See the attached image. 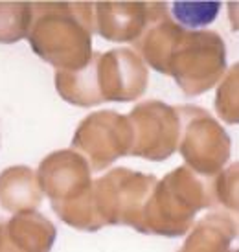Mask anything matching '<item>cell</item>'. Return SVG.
<instances>
[{"label":"cell","instance_id":"21","mask_svg":"<svg viewBox=\"0 0 239 252\" xmlns=\"http://www.w3.org/2000/svg\"><path fill=\"white\" fill-rule=\"evenodd\" d=\"M230 252H239V249H238V251H232V249H230Z\"/></svg>","mask_w":239,"mask_h":252},{"label":"cell","instance_id":"1","mask_svg":"<svg viewBox=\"0 0 239 252\" xmlns=\"http://www.w3.org/2000/svg\"><path fill=\"white\" fill-rule=\"evenodd\" d=\"M31 50L57 70H79L92 59L94 2H31Z\"/></svg>","mask_w":239,"mask_h":252},{"label":"cell","instance_id":"13","mask_svg":"<svg viewBox=\"0 0 239 252\" xmlns=\"http://www.w3.org/2000/svg\"><path fill=\"white\" fill-rule=\"evenodd\" d=\"M42 195L37 171L28 166H11L0 173V206L6 212H35Z\"/></svg>","mask_w":239,"mask_h":252},{"label":"cell","instance_id":"11","mask_svg":"<svg viewBox=\"0 0 239 252\" xmlns=\"http://www.w3.org/2000/svg\"><path fill=\"white\" fill-rule=\"evenodd\" d=\"M56 236L54 223L37 210L15 214L0 223V252H50Z\"/></svg>","mask_w":239,"mask_h":252},{"label":"cell","instance_id":"8","mask_svg":"<svg viewBox=\"0 0 239 252\" xmlns=\"http://www.w3.org/2000/svg\"><path fill=\"white\" fill-rule=\"evenodd\" d=\"M37 179L52 208L85 199L94 182L89 162L74 149H61L44 157L37 169Z\"/></svg>","mask_w":239,"mask_h":252},{"label":"cell","instance_id":"19","mask_svg":"<svg viewBox=\"0 0 239 252\" xmlns=\"http://www.w3.org/2000/svg\"><path fill=\"white\" fill-rule=\"evenodd\" d=\"M219 7L221 2H175L171 11L184 30H197L217 17Z\"/></svg>","mask_w":239,"mask_h":252},{"label":"cell","instance_id":"2","mask_svg":"<svg viewBox=\"0 0 239 252\" xmlns=\"http://www.w3.org/2000/svg\"><path fill=\"white\" fill-rule=\"evenodd\" d=\"M204 208H211V181L179 166L156 182L134 230L180 238L193 228L195 216Z\"/></svg>","mask_w":239,"mask_h":252},{"label":"cell","instance_id":"20","mask_svg":"<svg viewBox=\"0 0 239 252\" xmlns=\"http://www.w3.org/2000/svg\"><path fill=\"white\" fill-rule=\"evenodd\" d=\"M228 21L232 24L234 32H239V2H228Z\"/></svg>","mask_w":239,"mask_h":252},{"label":"cell","instance_id":"10","mask_svg":"<svg viewBox=\"0 0 239 252\" xmlns=\"http://www.w3.org/2000/svg\"><path fill=\"white\" fill-rule=\"evenodd\" d=\"M162 2H94L96 32L105 41L136 42Z\"/></svg>","mask_w":239,"mask_h":252},{"label":"cell","instance_id":"6","mask_svg":"<svg viewBox=\"0 0 239 252\" xmlns=\"http://www.w3.org/2000/svg\"><path fill=\"white\" fill-rule=\"evenodd\" d=\"M72 149L89 162L92 171H103L114 160L131 155V122L116 111L90 112L79 122L72 136Z\"/></svg>","mask_w":239,"mask_h":252},{"label":"cell","instance_id":"18","mask_svg":"<svg viewBox=\"0 0 239 252\" xmlns=\"http://www.w3.org/2000/svg\"><path fill=\"white\" fill-rule=\"evenodd\" d=\"M213 107L225 124H239V63L232 64L219 81Z\"/></svg>","mask_w":239,"mask_h":252},{"label":"cell","instance_id":"17","mask_svg":"<svg viewBox=\"0 0 239 252\" xmlns=\"http://www.w3.org/2000/svg\"><path fill=\"white\" fill-rule=\"evenodd\" d=\"M31 21V2H0V42L13 44L21 39H28Z\"/></svg>","mask_w":239,"mask_h":252},{"label":"cell","instance_id":"14","mask_svg":"<svg viewBox=\"0 0 239 252\" xmlns=\"http://www.w3.org/2000/svg\"><path fill=\"white\" fill-rule=\"evenodd\" d=\"M96 61L98 52H94L89 64L79 70H56V89L64 101L78 107L103 103L96 77Z\"/></svg>","mask_w":239,"mask_h":252},{"label":"cell","instance_id":"16","mask_svg":"<svg viewBox=\"0 0 239 252\" xmlns=\"http://www.w3.org/2000/svg\"><path fill=\"white\" fill-rule=\"evenodd\" d=\"M211 210L230 219L239 238V162L211 181Z\"/></svg>","mask_w":239,"mask_h":252},{"label":"cell","instance_id":"4","mask_svg":"<svg viewBox=\"0 0 239 252\" xmlns=\"http://www.w3.org/2000/svg\"><path fill=\"white\" fill-rule=\"evenodd\" d=\"M156 177L129 168H114L92 182V204L101 228H136L144 206L156 186Z\"/></svg>","mask_w":239,"mask_h":252},{"label":"cell","instance_id":"3","mask_svg":"<svg viewBox=\"0 0 239 252\" xmlns=\"http://www.w3.org/2000/svg\"><path fill=\"white\" fill-rule=\"evenodd\" d=\"M226 74V44L217 32L184 30L168 64V76L175 79L186 96L204 94Z\"/></svg>","mask_w":239,"mask_h":252},{"label":"cell","instance_id":"12","mask_svg":"<svg viewBox=\"0 0 239 252\" xmlns=\"http://www.w3.org/2000/svg\"><path fill=\"white\" fill-rule=\"evenodd\" d=\"M184 33V28L171 19L168 4L162 2L160 9L156 11L153 21L148 24L146 32L134 44V52L149 64L153 70L168 76V64L173 54L177 41Z\"/></svg>","mask_w":239,"mask_h":252},{"label":"cell","instance_id":"9","mask_svg":"<svg viewBox=\"0 0 239 252\" xmlns=\"http://www.w3.org/2000/svg\"><path fill=\"white\" fill-rule=\"evenodd\" d=\"M99 94L103 101H134L148 91L149 70L134 50L114 48L98 52L96 61Z\"/></svg>","mask_w":239,"mask_h":252},{"label":"cell","instance_id":"5","mask_svg":"<svg viewBox=\"0 0 239 252\" xmlns=\"http://www.w3.org/2000/svg\"><path fill=\"white\" fill-rule=\"evenodd\" d=\"M180 118L179 151L186 166L204 179L217 177L230 160V136L210 112L197 105L177 107Z\"/></svg>","mask_w":239,"mask_h":252},{"label":"cell","instance_id":"7","mask_svg":"<svg viewBox=\"0 0 239 252\" xmlns=\"http://www.w3.org/2000/svg\"><path fill=\"white\" fill-rule=\"evenodd\" d=\"M133 127V157L162 162L173 157L180 144V118L177 107L146 99L129 112Z\"/></svg>","mask_w":239,"mask_h":252},{"label":"cell","instance_id":"15","mask_svg":"<svg viewBox=\"0 0 239 252\" xmlns=\"http://www.w3.org/2000/svg\"><path fill=\"white\" fill-rule=\"evenodd\" d=\"M236 238L238 234L232 221L213 212L193 224L179 252H230V245Z\"/></svg>","mask_w":239,"mask_h":252}]
</instances>
